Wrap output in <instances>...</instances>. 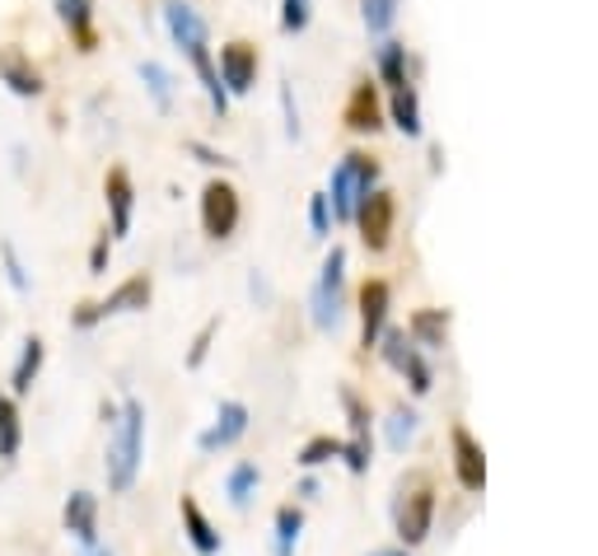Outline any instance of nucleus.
<instances>
[{"mask_svg": "<svg viewBox=\"0 0 598 556\" xmlns=\"http://www.w3.org/2000/svg\"><path fill=\"white\" fill-rule=\"evenodd\" d=\"M430 515H435V496L426 492V486H416V492L397 505V538H403L407 547L420 543L430 533Z\"/></svg>", "mask_w": 598, "mask_h": 556, "instance_id": "nucleus-14", "label": "nucleus"}, {"mask_svg": "<svg viewBox=\"0 0 598 556\" xmlns=\"http://www.w3.org/2000/svg\"><path fill=\"white\" fill-rule=\"evenodd\" d=\"M42 365H48V342H42V337H24V346H19V361L10 370V397L33 393Z\"/></svg>", "mask_w": 598, "mask_h": 556, "instance_id": "nucleus-16", "label": "nucleus"}, {"mask_svg": "<svg viewBox=\"0 0 598 556\" xmlns=\"http://www.w3.org/2000/svg\"><path fill=\"white\" fill-rule=\"evenodd\" d=\"M108 257H113V239H108V234H99V243L90 249V276H103Z\"/></svg>", "mask_w": 598, "mask_h": 556, "instance_id": "nucleus-37", "label": "nucleus"}, {"mask_svg": "<svg viewBox=\"0 0 598 556\" xmlns=\"http://www.w3.org/2000/svg\"><path fill=\"white\" fill-rule=\"evenodd\" d=\"M300 528H304V509L300 505H281L276 509V556H295Z\"/></svg>", "mask_w": 598, "mask_h": 556, "instance_id": "nucleus-27", "label": "nucleus"}, {"mask_svg": "<svg viewBox=\"0 0 598 556\" xmlns=\"http://www.w3.org/2000/svg\"><path fill=\"white\" fill-rule=\"evenodd\" d=\"M187 150H192V154H202V164H230L225 154H215V150H211V145H202V141H192Z\"/></svg>", "mask_w": 598, "mask_h": 556, "instance_id": "nucleus-38", "label": "nucleus"}, {"mask_svg": "<svg viewBox=\"0 0 598 556\" xmlns=\"http://www.w3.org/2000/svg\"><path fill=\"white\" fill-rule=\"evenodd\" d=\"M0 84L10 89V94L19 99H38L42 94V75H38V65L19 52V48H6L0 52Z\"/></svg>", "mask_w": 598, "mask_h": 556, "instance_id": "nucleus-15", "label": "nucleus"}, {"mask_svg": "<svg viewBox=\"0 0 598 556\" xmlns=\"http://www.w3.org/2000/svg\"><path fill=\"white\" fill-rule=\"evenodd\" d=\"M346 314V249L332 243V253L323 257V272L314 281V295H308V319L318 332H332Z\"/></svg>", "mask_w": 598, "mask_h": 556, "instance_id": "nucleus-2", "label": "nucleus"}, {"mask_svg": "<svg viewBox=\"0 0 598 556\" xmlns=\"http://www.w3.org/2000/svg\"><path fill=\"white\" fill-rule=\"evenodd\" d=\"M332 458H342V439H332V435H314L300 449V468H318V463H332Z\"/></svg>", "mask_w": 598, "mask_h": 556, "instance_id": "nucleus-30", "label": "nucleus"}, {"mask_svg": "<svg viewBox=\"0 0 598 556\" xmlns=\"http://www.w3.org/2000/svg\"><path fill=\"white\" fill-rule=\"evenodd\" d=\"M164 24H169V38L179 42V52H187V61L196 52H211V29L206 19L196 14L187 0H164Z\"/></svg>", "mask_w": 598, "mask_h": 556, "instance_id": "nucleus-8", "label": "nucleus"}, {"mask_svg": "<svg viewBox=\"0 0 598 556\" xmlns=\"http://www.w3.org/2000/svg\"><path fill=\"white\" fill-rule=\"evenodd\" d=\"M346 127L351 131H379L384 127V108H379V89H374L369 80L351 89V103H346Z\"/></svg>", "mask_w": 598, "mask_h": 556, "instance_id": "nucleus-17", "label": "nucleus"}, {"mask_svg": "<svg viewBox=\"0 0 598 556\" xmlns=\"http://www.w3.org/2000/svg\"><path fill=\"white\" fill-rule=\"evenodd\" d=\"M369 556H407V552H397V547H388V552H369Z\"/></svg>", "mask_w": 598, "mask_h": 556, "instance_id": "nucleus-40", "label": "nucleus"}, {"mask_svg": "<svg viewBox=\"0 0 598 556\" xmlns=\"http://www.w3.org/2000/svg\"><path fill=\"white\" fill-rule=\"evenodd\" d=\"M136 75L145 80L154 108H160V113H169V108H173V75L164 71L160 61H141V65H136Z\"/></svg>", "mask_w": 598, "mask_h": 556, "instance_id": "nucleus-26", "label": "nucleus"}, {"mask_svg": "<svg viewBox=\"0 0 598 556\" xmlns=\"http://www.w3.org/2000/svg\"><path fill=\"white\" fill-rule=\"evenodd\" d=\"M103 196H108V239H126L131 234V211H136V188H131V173L126 169H108L103 178Z\"/></svg>", "mask_w": 598, "mask_h": 556, "instance_id": "nucleus-11", "label": "nucleus"}, {"mask_svg": "<svg viewBox=\"0 0 598 556\" xmlns=\"http://www.w3.org/2000/svg\"><path fill=\"white\" fill-rule=\"evenodd\" d=\"M361 14H365L369 33H388L397 19V0H361Z\"/></svg>", "mask_w": 598, "mask_h": 556, "instance_id": "nucleus-31", "label": "nucleus"}, {"mask_svg": "<svg viewBox=\"0 0 598 556\" xmlns=\"http://www.w3.org/2000/svg\"><path fill=\"white\" fill-rule=\"evenodd\" d=\"M369 188H379V164H374L369 154H346V160L332 169L327 206L337 211V220H351V215H356V202Z\"/></svg>", "mask_w": 598, "mask_h": 556, "instance_id": "nucleus-4", "label": "nucleus"}, {"mask_svg": "<svg viewBox=\"0 0 598 556\" xmlns=\"http://www.w3.org/2000/svg\"><path fill=\"white\" fill-rule=\"evenodd\" d=\"M388 300H393L388 281H365L361 285V342H365V351L384 337V327H388Z\"/></svg>", "mask_w": 598, "mask_h": 556, "instance_id": "nucleus-13", "label": "nucleus"}, {"mask_svg": "<svg viewBox=\"0 0 598 556\" xmlns=\"http://www.w3.org/2000/svg\"><path fill=\"white\" fill-rule=\"evenodd\" d=\"M384 346H379V355L384 361L403 374V380L412 384V393L420 397V393H430V384H435V374H430V365L420 361V351H416V342L407 337V332H393V327H384V337H379Z\"/></svg>", "mask_w": 598, "mask_h": 556, "instance_id": "nucleus-6", "label": "nucleus"}, {"mask_svg": "<svg viewBox=\"0 0 598 556\" xmlns=\"http://www.w3.org/2000/svg\"><path fill=\"white\" fill-rule=\"evenodd\" d=\"M215 75H220V84H225V94H249L253 80H257V48H249V42H225V48H220Z\"/></svg>", "mask_w": 598, "mask_h": 556, "instance_id": "nucleus-9", "label": "nucleus"}, {"mask_svg": "<svg viewBox=\"0 0 598 556\" xmlns=\"http://www.w3.org/2000/svg\"><path fill=\"white\" fill-rule=\"evenodd\" d=\"M61 524L80 547H99V496L94 492H71L61 505Z\"/></svg>", "mask_w": 598, "mask_h": 556, "instance_id": "nucleus-12", "label": "nucleus"}, {"mask_svg": "<svg viewBox=\"0 0 598 556\" xmlns=\"http://www.w3.org/2000/svg\"><path fill=\"white\" fill-rule=\"evenodd\" d=\"M416 431H420V416H416L412 407H393L388 421H384V439H388V449H393V454H403L407 444L416 439Z\"/></svg>", "mask_w": 598, "mask_h": 556, "instance_id": "nucleus-24", "label": "nucleus"}, {"mask_svg": "<svg viewBox=\"0 0 598 556\" xmlns=\"http://www.w3.org/2000/svg\"><path fill=\"white\" fill-rule=\"evenodd\" d=\"M239 192L234 183H225V178H211V183L202 188V230L211 239H230L239 230Z\"/></svg>", "mask_w": 598, "mask_h": 556, "instance_id": "nucleus-7", "label": "nucleus"}, {"mask_svg": "<svg viewBox=\"0 0 598 556\" xmlns=\"http://www.w3.org/2000/svg\"><path fill=\"white\" fill-rule=\"evenodd\" d=\"M249 291H253V300H272V285H267V281H262L257 272L249 276Z\"/></svg>", "mask_w": 598, "mask_h": 556, "instance_id": "nucleus-39", "label": "nucleus"}, {"mask_svg": "<svg viewBox=\"0 0 598 556\" xmlns=\"http://www.w3.org/2000/svg\"><path fill=\"white\" fill-rule=\"evenodd\" d=\"M141 458H145V407L136 397H126V403H118V426L108 431V458H103L108 492L126 496L136 486Z\"/></svg>", "mask_w": 598, "mask_h": 556, "instance_id": "nucleus-1", "label": "nucleus"}, {"mask_svg": "<svg viewBox=\"0 0 598 556\" xmlns=\"http://www.w3.org/2000/svg\"><path fill=\"white\" fill-rule=\"evenodd\" d=\"M183 533H187L192 552H202V556L220 552V533H215V524L202 515V505H196L192 496H183Z\"/></svg>", "mask_w": 598, "mask_h": 556, "instance_id": "nucleus-20", "label": "nucleus"}, {"mask_svg": "<svg viewBox=\"0 0 598 556\" xmlns=\"http://www.w3.org/2000/svg\"><path fill=\"white\" fill-rule=\"evenodd\" d=\"M379 80L388 89L407 84V48H403V42H384V48H379Z\"/></svg>", "mask_w": 598, "mask_h": 556, "instance_id": "nucleus-29", "label": "nucleus"}, {"mask_svg": "<svg viewBox=\"0 0 598 556\" xmlns=\"http://www.w3.org/2000/svg\"><path fill=\"white\" fill-rule=\"evenodd\" d=\"M243 435H249V407L243 403H220L215 421H211V431H202V439H196V449L202 454H220V449H230V444H239Z\"/></svg>", "mask_w": 598, "mask_h": 556, "instance_id": "nucleus-10", "label": "nucleus"}, {"mask_svg": "<svg viewBox=\"0 0 598 556\" xmlns=\"http://www.w3.org/2000/svg\"><path fill=\"white\" fill-rule=\"evenodd\" d=\"M393 215H397V202H393V192H384V188H369L361 202H356V215H351V220L361 225V239H365L369 253H384L388 249Z\"/></svg>", "mask_w": 598, "mask_h": 556, "instance_id": "nucleus-5", "label": "nucleus"}, {"mask_svg": "<svg viewBox=\"0 0 598 556\" xmlns=\"http://www.w3.org/2000/svg\"><path fill=\"white\" fill-rule=\"evenodd\" d=\"M308 225H314V234H318V239L332 230V206H327V192H314V196H308Z\"/></svg>", "mask_w": 598, "mask_h": 556, "instance_id": "nucleus-34", "label": "nucleus"}, {"mask_svg": "<svg viewBox=\"0 0 598 556\" xmlns=\"http://www.w3.org/2000/svg\"><path fill=\"white\" fill-rule=\"evenodd\" d=\"M257 486H262V468L257 463H234L230 477H225V496L234 509H249V501L257 496Z\"/></svg>", "mask_w": 598, "mask_h": 556, "instance_id": "nucleus-22", "label": "nucleus"}, {"mask_svg": "<svg viewBox=\"0 0 598 556\" xmlns=\"http://www.w3.org/2000/svg\"><path fill=\"white\" fill-rule=\"evenodd\" d=\"M19 449H24V421H19V403L0 388V458H19Z\"/></svg>", "mask_w": 598, "mask_h": 556, "instance_id": "nucleus-21", "label": "nucleus"}, {"mask_svg": "<svg viewBox=\"0 0 598 556\" xmlns=\"http://www.w3.org/2000/svg\"><path fill=\"white\" fill-rule=\"evenodd\" d=\"M52 6H57V19L80 42V52H94V6L90 0H52Z\"/></svg>", "mask_w": 598, "mask_h": 556, "instance_id": "nucleus-19", "label": "nucleus"}, {"mask_svg": "<svg viewBox=\"0 0 598 556\" xmlns=\"http://www.w3.org/2000/svg\"><path fill=\"white\" fill-rule=\"evenodd\" d=\"M393 122H397V131H403V137H420V103H416L412 80L393 89Z\"/></svg>", "mask_w": 598, "mask_h": 556, "instance_id": "nucleus-25", "label": "nucleus"}, {"mask_svg": "<svg viewBox=\"0 0 598 556\" xmlns=\"http://www.w3.org/2000/svg\"><path fill=\"white\" fill-rule=\"evenodd\" d=\"M215 332H220V319H211L202 332H196V342H192V355H187V365H192V370L206 361V351H211V337H215Z\"/></svg>", "mask_w": 598, "mask_h": 556, "instance_id": "nucleus-36", "label": "nucleus"}, {"mask_svg": "<svg viewBox=\"0 0 598 556\" xmlns=\"http://www.w3.org/2000/svg\"><path fill=\"white\" fill-rule=\"evenodd\" d=\"M281 113H285V137L300 141V108H295V89H291V80H281Z\"/></svg>", "mask_w": 598, "mask_h": 556, "instance_id": "nucleus-35", "label": "nucleus"}, {"mask_svg": "<svg viewBox=\"0 0 598 556\" xmlns=\"http://www.w3.org/2000/svg\"><path fill=\"white\" fill-rule=\"evenodd\" d=\"M314 19V0H281V29L285 33H304Z\"/></svg>", "mask_w": 598, "mask_h": 556, "instance_id": "nucleus-32", "label": "nucleus"}, {"mask_svg": "<svg viewBox=\"0 0 598 556\" xmlns=\"http://www.w3.org/2000/svg\"><path fill=\"white\" fill-rule=\"evenodd\" d=\"M150 295H154V285L150 276H126L113 295H103L99 304H80L75 314H71V327L75 332H90L108 319H122V314H141V309H150Z\"/></svg>", "mask_w": 598, "mask_h": 556, "instance_id": "nucleus-3", "label": "nucleus"}, {"mask_svg": "<svg viewBox=\"0 0 598 556\" xmlns=\"http://www.w3.org/2000/svg\"><path fill=\"white\" fill-rule=\"evenodd\" d=\"M454 454H458V482H463V492H482V486H486L482 444L468 431H454Z\"/></svg>", "mask_w": 598, "mask_h": 556, "instance_id": "nucleus-18", "label": "nucleus"}, {"mask_svg": "<svg viewBox=\"0 0 598 556\" xmlns=\"http://www.w3.org/2000/svg\"><path fill=\"white\" fill-rule=\"evenodd\" d=\"M0 257H6V276H10V285H14L19 295H29V272H24V262H19L14 243H0Z\"/></svg>", "mask_w": 598, "mask_h": 556, "instance_id": "nucleus-33", "label": "nucleus"}, {"mask_svg": "<svg viewBox=\"0 0 598 556\" xmlns=\"http://www.w3.org/2000/svg\"><path fill=\"white\" fill-rule=\"evenodd\" d=\"M90 556H113V552H108V547H90Z\"/></svg>", "mask_w": 598, "mask_h": 556, "instance_id": "nucleus-41", "label": "nucleus"}, {"mask_svg": "<svg viewBox=\"0 0 598 556\" xmlns=\"http://www.w3.org/2000/svg\"><path fill=\"white\" fill-rule=\"evenodd\" d=\"M342 407L351 416V444H356V449H369V407L361 403V393L342 388Z\"/></svg>", "mask_w": 598, "mask_h": 556, "instance_id": "nucleus-28", "label": "nucleus"}, {"mask_svg": "<svg viewBox=\"0 0 598 556\" xmlns=\"http://www.w3.org/2000/svg\"><path fill=\"white\" fill-rule=\"evenodd\" d=\"M445 332H449V314H445V309H420V314L412 319L407 337H412L416 346L435 351V346H445Z\"/></svg>", "mask_w": 598, "mask_h": 556, "instance_id": "nucleus-23", "label": "nucleus"}]
</instances>
